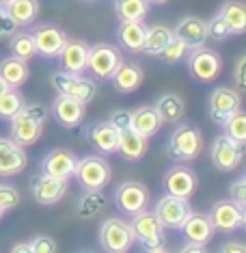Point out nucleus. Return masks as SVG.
Returning <instances> with one entry per match:
<instances>
[{"mask_svg": "<svg viewBox=\"0 0 246 253\" xmlns=\"http://www.w3.org/2000/svg\"><path fill=\"white\" fill-rule=\"evenodd\" d=\"M48 119V108L43 104H26L20 108L13 117L9 119V134L18 145L22 147H31L41 139L43 124Z\"/></svg>", "mask_w": 246, "mask_h": 253, "instance_id": "1", "label": "nucleus"}, {"mask_svg": "<svg viewBox=\"0 0 246 253\" xmlns=\"http://www.w3.org/2000/svg\"><path fill=\"white\" fill-rule=\"evenodd\" d=\"M203 147L205 141L201 130L192 124H179V122H177V128L173 130V134L169 136L167 143V152L175 163H192V160L201 156Z\"/></svg>", "mask_w": 246, "mask_h": 253, "instance_id": "2", "label": "nucleus"}, {"mask_svg": "<svg viewBox=\"0 0 246 253\" xmlns=\"http://www.w3.org/2000/svg\"><path fill=\"white\" fill-rule=\"evenodd\" d=\"M130 225H132L134 238L141 243L145 251L160 253L167 249V234H164V225L158 221L153 210H141L134 216H130Z\"/></svg>", "mask_w": 246, "mask_h": 253, "instance_id": "3", "label": "nucleus"}, {"mask_svg": "<svg viewBox=\"0 0 246 253\" xmlns=\"http://www.w3.org/2000/svg\"><path fill=\"white\" fill-rule=\"evenodd\" d=\"M188 61V74L197 83H214L222 74V56L218 50L208 48V45H199V48H190L186 54Z\"/></svg>", "mask_w": 246, "mask_h": 253, "instance_id": "4", "label": "nucleus"}, {"mask_svg": "<svg viewBox=\"0 0 246 253\" xmlns=\"http://www.w3.org/2000/svg\"><path fill=\"white\" fill-rule=\"evenodd\" d=\"M123 63V52L121 48L112 43H95L89 45V56H87V72L91 78L97 83H106L110 76L117 72V67Z\"/></svg>", "mask_w": 246, "mask_h": 253, "instance_id": "5", "label": "nucleus"}, {"mask_svg": "<svg viewBox=\"0 0 246 253\" xmlns=\"http://www.w3.org/2000/svg\"><path fill=\"white\" fill-rule=\"evenodd\" d=\"M73 177H76V182L84 191H102L110 182L112 171H110L108 160L102 154H93V156L78 158Z\"/></svg>", "mask_w": 246, "mask_h": 253, "instance_id": "6", "label": "nucleus"}, {"mask_svg": "<svg viewBox=\"0 0 246 253\" xmlns=\"http://www.w3.org/2000/svg\"><path fill=\"white\" fill-rule=\"evenodd\" d=\"M97 240H100V247L108 253H125L130 251L136 243L134 232L130 221L125 218H106L100 225V234H97Z\"/></svg>", "mask_w": 246, "mask_h": 253, "instance_id": "7", "label": "nucleus"}, {"mask_svg": "<svg viewBox=\"0 0 246 253\" xmlns=\"http://www.w3.org/2000/svg\"><path fill=\"white\" fill-rule=\"evenodd\" d=\"M52 87L56 89V93L76 97L84 104H89L97 95V80L84 74H70L61 70L52 76Z\"/></svg>", "mask_w": 246, "mask_h": 253, "instance_id": "8", "label": "nucleus"}, {"mask_svg": "<svg viewBox=\"0 0 246 253\" xmlns=\"http://www.w3.org/2000/svg\"><path fill=\"white\" fill-rule=\"evenodd\" d=\"M208 216L211 225H214V232H220V234H236L246 227V212L233 199L216 201Z\"/></svg>", "mask_w": 246, "mask_h": 253, "instance_id": "9", "label": "nucleus"}, {"mask_svg": "<svg viewBox=\"0 0 246 253\" xmlns=\"http://www.w3.org/2000/svg\"><path fill=\"white\" fill-rule=\"evenodd\" d=\"M112 201H114V206H117V210L121 212V214L134 216L136 212L149 208L151 193H149V188H147L145 184L132 180V182L119 184L117 191H114Z\"/></svg>", "mask_w": 246, "mask_h": 253, "instance_id": "10", "label": "nucleus"}, {"mask_svg": "<svg viewBox=\"0 0 246 253\" xmlns=\"http://www.w3.org/2000/svg\"><path fill=\"white\" fill-rule=\"evenodd\" d=\"M190 212H192L190 201L169 193L164 197H160L156 206H153V214L158 216V221L164 225V229H173V232H179Z\"/></svg>", "mask_w": 246, "mask_h": 253, "instance_id": "11", "label": "nucleus"}, {"mask_svg": "<svg viewBox=\"0 0 246 253\" xmlns=\"http://www.w3.org/2000/svg\"><path fill=\"white\" fill-rule=\"evenodd\" d=\"M210 158H211V165L218 171H233L244 160V143H238L231 136L220 134L211 141Z\"/></svg>", "mask_w": 246, "mask_h": 253, "instance_id": "12", "label": "nucleus"}, {"mask_svg": "<svg viewBox=\"0 0 246 253\" xmlns=\"http://www.w3.org/2000/svg\"><path fill=\"white\" fill-rule=\"evenodd\" d=\"M67 188H70V182L67 180H59V177H52L43 171H39L31 177V193L35 197L37 204L41 206H54L67 195Z\"/></svg>", "mask_w": 246, "mask_h": 253, "instance_id": "13", "label": "nucleus"}, {"mask_svg": "<svg viewBox=\"0 0 246 253\" xmlns=\"http://www.w3.org/2000/svg\"><path fill=\"white\" fill-rule=\"evenodd\" d=\"M162 186L169 195H175V197H184L190 199L194 193H197L199 186V177L197 173L186 165H173L171 169H167V173L162 177Z\"/></svg>", "mask_w": 246, "mask_h": 253, "instance_id": "14", "label": "nucleus"}, {"mask_svg": "<svg viewBox=\"0 0 246 253\" xmlns=\"http://www.w3.org/2000/svg\"><path fill=\"white\" fill-rule=\"evenodd\" d=\"M65 39H67V33L56 24H39L33 31V42H35L37 56L48 61H54L61 54Z\"/></svg>", "mask_w": 246, "mask_h": 253, "instance_id": "15", "label": "nucleus"}, {"mask_svg": "<svg viewBox=\"0 0 246 253\" xmlns=\"http://www.w3.org/2000/svg\"><path fill=\"white\" fill-rule=\"evenodd\" d=\"M84 139L91 147L102 156H110L117 152L119 145V130L108 122H93L84 128Z\"/></svg>", "mask_w": 246, "mask_h": 253, "instance_id": "16", "label": "nucleus"}, {"mask_svg": "<svg viewBox=\"0 0 246 253\" xmlns=\"http://www.w3.org/2000/svg\"><path fill=\"white\" fill-rule=\"evenodd\" d=\"M242 108V95L231 87H216L208 97V111L214 122L222 124L231 113Z\"/></svg>", "mask_w": 246, "mask_h": 253, "instance_id": "17", "label": "nucleus"}, {"mask_svg": "<svg viewBox=\"0 0 246 253\" xmlns=\"http://www.w3.org/2000/svg\"><path fill=\"white\" fill-rule=\"evenodd\" d=\"M87 56H89V43L80 37H70L67 35L65 45H63L59 59V65L63 72L70 74H84L87 72Z\"/></svg>", "mask_w": 246, "mask_h": 253, "instance_id": "18", "label": "nucleus"}, {"mask_svg": "<svg viewBox=\"0 0 246 253\" xmlns=\"http://www.w3.org/2000/svg\"><path fill=\"white\" fill-rule=\"evenodd\" d=\"M52 115L61 128L71 130V128H78L84 122V117H87V104L76 100V97L59 93L52 104Z\"/></svg>", "mask_w": 246, "mask_h": 253, "instance_id": "19", "label": "nucleus"}, {"mask_svg": "<svg viewBox=\"0 0 246 253\" xmlns=\"http://www.w3.org/2000/svg\"><path fill=\"white\" fill-rule=\"evenodd\" d=\"M28 165L26 147L18 145L13 139L0 136V177H13L22 173Z\"/></svg>", "mask_w": 246, "mask_h": 253, "instance_id": "20", "label": "nucleus"}, {"mask_svg": "<svg viewBox=\"0 0 246 253\" xmlns=\"http://www.w3.org/2000/svg\"><path fill=\"white\" fill-rule=\"evenodd\" d=\"M76 165H78V156L73 152L67 149H52L41 158V171L59 180H67L70 182L73 173H76Z\"/></svg>", "mask_w": 246, "mask_h": 253, "instance_id": "21", "label": "nucleus"}, {"mask_svg": "<svg viewBox=\"0 0 246 253\" xmlns=\"http://www.w3.org/2000/svg\"><path fill=\"white\" fill-rule=\"evenodd\" d=\"M173 35L177 39H181L188 48H199V45L208 43V26H205L203 18H197V15H184L177 26L173 28Z\"/></svg>", "mask_w": 246, "mask_h": 253, "instance_id": "22", "label": "nucleus"}, {"mask_svg": "<svg viewBox=\"0 0 246 253\" xmlns=\"http://www.w3.org/2000/svg\"><path fill=\"white\" fill-rule=\"evenodd\" d=\"M147 149H149V139H147V136L134 132L132 128L119 132L117 152L123 156V160H128V163H139V160L145 158Z\"/></svg>", "mask_w": 246, "mask_h": 253, "instance_id": "23", "label": "nucleus"}, {"mask_svg": "<svg viewBox=\"0 0 246 253\" xmlns=\"http://www.w3.org/2000/svg\"><path fill=\"white\" fill-rule=\"evenodd\" d=\"M142 80H145V72H142V67L136 65V63H125V61L117 67V72L110 76V83H112L114 91H119V93H123V95L134 93V91L142 84Z\"/></svg>", "mask_w": 246, "mask_h": 253, "instance_id": "24", "label": "nucleus"}, {"mask_svg": "<svg viewBox=\"0 0 246 253\" xmlns=\"http://www.w3.org/2000/svg\"><path fill=\"white\" fill-rule=\"evenodd\" d=\"M179 232L184 234V238L190 240V243H203V245H208L211 240V236L216 234L210 216L203 214V212H190Z\"/></svg>", "mask_w": 246, "mask_h": 253, "instance_id": "25", "label": "nucleus"}, {"mask_svg": "<svg viewBox=\"0 0 246 253\" xmlns=\"http://www.w3.org/2000/svg\"><path fill=\"white\" fill-rule=\"evenodd\" d=\"M147 26L141 22H119L117 26V42L125 52L139 54L142 50V42H145Z\"/></svg>", "mask_w": 246, "mask_h": 253, "instance_id": "26", "label": "nucleus"}, {"mask_svg": "<svg viewBox=\"0 0 246 253\" xmlns=\"http://www.w3.org/2000/svg\"><path fill=\"white\" fill-rule=\"evenodd\" d=\"M130 128L139 132L142 136H153L162 128V119L156 111V106H139L132 111V119H130Z\"/></svg>", "mask_w": 246, "mask_h": 253, "instance_id": "27", "label": "nucleus"}, {"mask_svg": "<svg viewBox=\"0 0 246 253\" xmlns=\"http://www.w3.org/2000/svg\"><path fill=\"white\" fill-rule=\"evenodd\" d=\"M156 111L160 115V119H162V124H177L186 115V102L181 95L173 93V91H167V93H162L158 97Z\"/></svg>", "mask_w": 246, "mask_h": 253, "instance_id": "28", "label": "nucleus"}, {"mask_svg": "<svg viewBox=\"0 0 246 253\" xmlns=\"http://www.w3.org/2000/svg\"><path fill=\"white\" fill-rule=\"evenodd\" d=\"M0 78L9 84V87H22L28 78H31V67L28 61H22L18 56H4L0 61Z\"/></svg>", "mask_w": 246, "mask_h": 253, "instance_id": "29", "label": "nucleus"}, {"mask_svg": "<svg viewBox=\"0 0 246 253\" xmlns=\"http://www.w3.org/2000/svg\"><path fill=\"white\" fill-rule=\"evenodd\" d=\"M216 13L225 20V24L229 26V33H231V35H244V31H246L244 2H240V0H225Z\"/></svg>", "mask_w": 246, "mask_h": 253, "instance_id": "30", "label": "nucleus"}, {"mask_svg": "<svg viewBox=\"0 0 246 253\" xmlns=\"http://www.w3.org/2000/svg\"><path fill=\"white\" fill-rule=\"evenodd\" d=\"M173 37V28H169L167 24H153L147 26L145 33V42H142V54L158 56V52L169 43V39Z\"/></svg>", "mask_w": 246, "mask_h": 253, "instance_id": "31", "label": "nucleus"}, {"mask_svg": "<svg viewBox=\"0 0 246 253\" xmlns=\"http://www.w3.org/2000/svg\"><path fill=\"white\" fill-rule=\"evenodd\" d=\"M39 9H41L39 7V0H11V2L7 4L9 15L13 18V22L20 28L31 26L33 22L37 20Z\"/></svg>", "mask_w": 246, "mask_h": 253, "instance_id": "32", "label": "nucleus"}, {"mask_svg": "<svg viewBox=\"0 0 246 253\" xmlns=\"http://www.w3.org/2000/svg\"><path fill=\"white\" fill-rule=\"evenodd\" d=\"M114 13L119 22H141L147 18L151 4L147 0H114Z\"/></svg>", "mask_w": 246, "mask_h": 253, "instance_id": "33", "label": "nucleus"}, {"mask_svg": "<svg viewBox=\"0 0 246 253\" xmlns=\"http://www.w3.org/2000/svg\"><path fill=\"white\" fill-rule=\"evenodd\" d=\"M106 208V197L102 191H84V195L78 199L76 204V214L84 221H91Z\"/></svg>", "mask_w": 246, "mask_h": 253, "instance_id": "34", "label": "nucleus"}, {"mask_svg": "<svg viewBox=\"0 0 246 253\" xmlns=\"http://www.w3.org/2000/svg\"><path fill=\"white\" fill-rule=\"evenodd\" d=\"M9 48H11V54L18 56L22 61H31L37 56V50H35V42H33V33L31 31H15L13 35L9 37Z\"/></svg>", "mask_w": 246, "mask_h": 253, "instance_id": "35", "label": "nucleus"}, {"mask_svg": "<svg viewBox=\"0 0 246 253\" xmlns=\"http://www.w3.org/2000/svg\"><path fill=\"white\" fill-rule=\"evenodd\" d=\"M22 106H24V95L20 93L18 87H9L0 93V119L9 122Z\"/></svg>", "mask_w": 246, "mask_h": 253, "instance_id": "36", "label": "nucleus"}, {"mask_svg": "<svg viewBox=\"0 0 246 253\" xmlns=\"http://www.w3.org/2000/svg\"><path fill=\"white\" fill-rule=\"evenodd\" d=\"M222 130H225V134L231 136L233 141L246 145V113L242 108H238L236 113H231L225 122H222Z\"/></svg>", "mask_w": 246, "mask_h": 253, "instance_id": "37", "label": "nucleus"}, {"mask_svg": "<svg viewBox=\"0 0 246 253\" xmlns=\"http://www.w3.org/2000/svg\"><path fill=\"white\" fill-rule=\"evenodd\" d=\"M188 50H190V48H188V45L181 42V39H177L173 35V37L169 39V43L158 52V59L162 61L164 65H175V63H179V61L186 59Z\"/></svg>", "mask_w": 246, "mask_h": 253, "instance_id": "38", "label": "nucleus"}, {"mask_svg": "<svg viewBox=\"0 0 246 253\" xmlns=\"http://www.w3.org/2000/svg\"><path fill=\"white\" fill-rule=\"evenodd\" d=\"M20 204V193L11 184H0V218Z\"/></svg>", "mask_w": 246, "mask_h": 253, "instance_id": "39", "label": "nucleus"}, {"mask_svg": "<svg viewBox=\"0 0 246 253\" xmlns=\"http://www.w3.org/2000/svg\"><path fill=\"white\" fill-rule=\"evenodd\" d=\"M205 26H208V37H211L214 42H225V39L231 37V33H229V26L225 24V20H222L218 13L211 15V20L205 22Z\"/></svg>", "mask_w": 246, "mask_h": 253, "instance_id": "40", "label": "nucleus"}, {"mask_svg": "<svg viewBox=\"0 0 246 253\" xmlns=\"http://www.w3.org/2000/svg\"><path fill=\"white\" fill-rule=\"evenodd\" d=\"M229 199H233L238 206L246 208V175H240L229 188Z\"/></svg>", "mask_w": 246, "mask_h": 253, "instance_id": "41", "label": "nucleus"}, {"mask_svg": "<svg viewBox=\"0 0 246 253\" xmlns=\"http://www.w3.org/2000/svg\"><path fill=\"white\" fill-rule=\"evenodd\" d=\"M31 247V253H52L56 251V243L50 236H35V238L28 243Z\"/></svg>", "mask_w": 246, "mask_h": 253, "instance_id": "42", "label": "nucleus"}, {"mask_svg": "<svg viewBox=\"0 0 246 253\" xmlns=\"http://www.w3.org/2000/svg\"><path fill=\"white\" fill-rule=\"evenodd\" d=\"M18 24L13 22V18L9 15V11L7 7H0V39H7L11 37L15 31H18Z\"/></svg>", "mask_w": 246, "mask_h": 253, "instance_id": "43", "label": "nucleus"}, {"mask_svg": "<svg viewBox=\"0 0 246 253\" xmlns=\"http://www.w3.org/2000/svg\"><path fill=\"white\" fill-rule=\"evenodd\" d=\"M130 119H132V111H125V108H117V111L110 113L108 122H110L119 132L130 128Z\"/></svg>", "mask_w": 246, "mask_h": 253, "instance_id": "44", "label": "nucleus"}, {"mask_svg": "<svg viewBox=\"0 0 246 253\" xmlns=\"http://www.w3.org/2000/svg\"><path fill=\"white\" fill-rule=\"evenodd\" d=\"M244 63H246V54H240L238 61H236V70H233V80H236V91H242L246 89V80H244Z\"/></svg>", "mask_w": 246, "mask_h": 253, "instance_id": "45", "label": "nucleus"}, {"mask_svg": "<svg viewBox=\"0 0 246 253\" xmlns=\"http://www.w3.org/2000/svg\"><path fill=\"white\" fill-rule=\"evenodd\" d=\"M220 251H225V253H244L246 245L244 243H225L220 247Z\"/></svg>", "mask_w": 246, "mask_h": 253, "instance_id": "46", "label": "nucleus"}, {"mask_svg": "<svg viewBox=\"0 0 246 253\" xmlns=\"http://www.w3.org/2000/svg\"><path fill=\"white\" fill-rule=\"evenodd\" d=\"M205 249H208V247H205L203 243H190V240H188V245H184L179 251H184V253H201Z\"/></svg>", "mask_w": 246, "mask_h": 253, "instance_id": "47", "label": "nucleus"}, {"mask_svg": "<svg viewBox=\"0 0 246 253\" xmlns=\"http://www.w3.org/2000/svg\"><path fill=\"white\" fill-rule=\"evenodd\" d=\"M11 251H15V253H31V247H28V243H20V245H15V247H11Z\"/></svg>", "mask_w": 246, "mask_h": 253, "instance_id": "48", "label": "nucleus"}, {"mask_svg": "<svg viewBox=\"0 0 246 253\" xmlns=\"http://www.w3.org/2000/svg\"><path fill=\"white\" fill-rule=\"evenodd\" d=\"M147 2H149V4H158V7H160V4H167L169 0H147Z\"/></svg>", "mask_w": 246, "mask_h": 253, "instance_id": "49", "label": "nucleus"}, {"mask_svg": "<svg viewBox=\"0 0 246 253\" xmlns=\"http://www.w3.org/2000/svg\"><path fill=\"white\" fill-rule=\"evenodd\" d=\"M4 89H9V84H7V83H4V80H2V78H0V93H2V91H4Z\"/></svg>", "mask_w": 246, "mask_h": 253, "instance_id": "50", "label": "nucleus"}, {"mask_svg": "<svg viewBox=\"0 0 246 253\" xmlns=\"http://www.w3.org/2000/svg\"><path fill=\"white\" fill-rule=\"evenodd\" d=\"M9 2H11V0H0V7H7Z\"/></svg>", "mask_w": 246, "mask_h": 253, "instance_id": "51", "label": "nucleus"}, {"mask_svg": "<svg viewBox=\"0 0 246 253\" xmlns=\"http://www.w3.org/2000/svg\"><path fill=\"white\" fill-rule=\"evenodd\" d=\"M89 2H91V0H89Z\"/></svg>", "mask_w": 246, "mask_h": 253, "instance_id": "52", "label": "nucleus"}]
</instances>
